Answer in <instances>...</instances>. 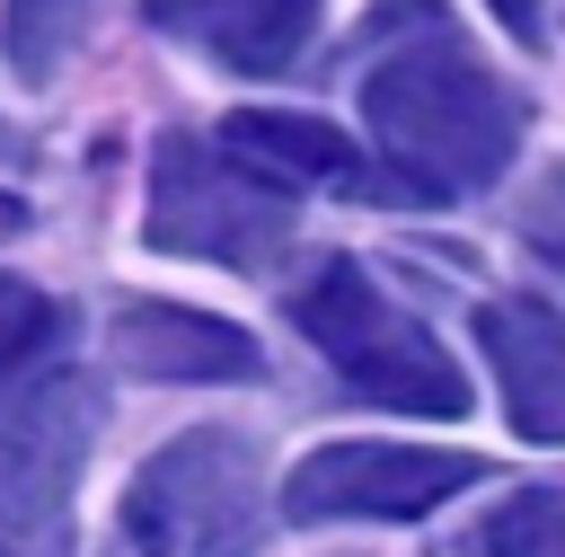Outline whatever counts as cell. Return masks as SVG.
Here are the masks:
<instances>
[{
	"label": "cell",
	"instance_id": "1",
	"mask_svg": "<svg viewBox=\"0 0 565 557\" xmlns=\"http://www.w3.org/2000/svg\"><path fill=\"white\" fill-rule=\"evenodd\" d=\"M362 124L380 141V168L406 186V203H459L521 159L530 97L494 80L441 27V9H424V27L362 71Z\"/></svg>",
	"mask_w": 565,
	"mask_h": 557
},
{
	"label": "cell",
	"instance_id": "2",
	"mask_svg": "<svg viewBox=\"0 0 565 557\" xmlns=\"http://www.w3.org/2000/svg\"><path fill=\"white\" fill-rule=\"evenodd\" d=\"M291 327H300V336L335 362V380H344L353 398H371V407L433 416V424H450V416L477 407V389H468V371L450 362V345H441L424 318H406L353 256H327V265L291 292Z\"/></svg>",
	"mask_w": 565,
	"mask_h": 557
},
{
	"label": "cell",
	"instance_id": "3",
	"mask_svg": "<svg viewBox=\"0 0 565 557\" xmlns=\"http://www.w3.org/2000/svg\"><path fill=\"white\" fill-rule=\"evenodd\" d=\"M141 239L159 256H203V265H274L291 248V195L274 177H256L247 159H230L203 133H159L150 141V212Z\"/></svg>",
	"mask_w": 565,
	"mask_h": 557
},
{
	"label": "cell",
	"instance_id": "4",
	"mask_svg": "<svg viewBox=\"0 0 565 557\" xmlns=\"http://www.w3.org/2000/svg\"><path fill=\"white\" fill-rule=\"evenodd\" d=\"M256 451L238 433H177L124 486V539L141 557H247L256 548Z\"/></svg>",
	"mask_w": 565,
	"mask_h": 557
},
{
	"label": "cell",
	"instance_id": "5",
	"mask_svg": "<svg viewBox=\"0 0 565 557\" xmlns=\"http://www.w3.org/2000/svg\"><path fill=\"white\" fill-rule=\"evenodd\" d=\"M97 424H106V389L88 371H44L0 416V548L53 557L71 539V495H79Z\"/></svg>",
	"mask_w": 565,
	"mask_h": 557
},
{
	"label": "cell",
	"instance_id": "6",
	"mask_svg": "<svg viewBox=\"0 0 565 557\" xmlns=\"http://www.w3.org/2000/svg\"><path fill=\"white\" fill-rule=\"evenodd\" d=\"M477 451H433V442H318L282 477V522H415L477 486Z\"/></svg>",
	"mask_w": 565,
	"mask_h": 557
},
{
	"label": "cell",
	"instance_id": "7",
	"mask_svg": "<svg viewBox=\"0 0 565 557\" xmlns=\"http://www.w3.org/2000/svg\"><path fill=\"white\" fill-rule=\"evenodd\" d=\"M221 150L247 159L256 177H274L282 195H300V186H327V195H406L388 168H371V159L353 150L344 124L300 115V106H238V115L221 124Z\"/></svg>",
	"mask_w": 565,
	"mask_h": 557
},
{
	"label": "cell",
	"instance_id": "8",
	"mask_svg": "<svg viewBox=\"0 0 565 557\" xmlns=\"http://www.w3.org/2000/svg\"><path fill=\"white\" fill-rule=\"evenodd\" d=\"M106 354L132 380H256L265 371L247 327L185 309V301H124L115 327H106Z\"/></svg>",
	"mask_w": 565,
	"mask_h": 557
},
{
	"label": "cell",
	"instance_id": "9",
	"mask_svg": "<svg viewBox=\"0 0 565 557\" xmlns=\"http://www.w3.org/2000/svg\"><path fill=\"white\" fill-rule=\"evenodd\" d=\"M477 345L494 362L521 442H565V318L547 301H477Z\"/></svg>",
	"mask_w": 565,
	"mask_h": 557
},
{
	"label": "cell",
	"instance_id": "10",
	"mask_svg": "<svg viewBox=\"0 0 565 557\" xmlns=\"http://www.w3.org/2000/svg\"><path fill=\"white\" fill-rule=\"evenodd\" d=\"M141 9H150V27L203 44L212 62L247 71V80L291 71L309 27H318V0H141Z\"/></svg>",
	"mask_w": 565,
	"mask_h": 557
},
{
	"label": "cell",
	"instance_id": "11",
	"mask_svg": "<svg viewBox=\"0 0 565 557\" xmlns=\"http://www.w3.org/2000/svg\"><path fill=\"white\" fill-rule=\"evenodd\" d=\"M468 548H477V557H565V495H556V486L503 495V504L477 522Z\"/></svg>",
	"mask_w": 565,
	"mask_h": 557
},
{
	"label": "cell",
	"instance_id": "12",
	"mask_svg": "<svg viewBox=\"0 0 565 557\" xmlns=\"http://www.w3.org/2000/svg\"><path fill=\"white\" fill-rule=\"evenodd\" d=\"M88 0H9V71L18 80H53L62 53L79 44Z\"/></svg>",
	"mask_w": 565,
	"mask_h": 557
},
{
	"label": "cell",
	"instance_id": "13",
	"mask_svg": "<svg viewBox=\"0 0 565 557\" xmlns=\"http://www.w3.org/2000/svg\"><path fill=\"white\" fill-rule=\"evenodd\" d=\"M53 336H62V301L35 292V283H18V274H0V380L18 362H35Z\"/></svg>",
	"mask_w": 565,
	"mask_h": 557
},
{
	"label": "cell",
	"instance_id": "14",
	"mask_svg": "<svg viewBox=\"0 0 565 557\" xmlns=\"http://www.w3.org/2000/svg\"><path fill=\"white\" fill-rule=\"evenodd\" d=\"M486 9L503 18L512 44H547V0H486Z\"/></svg>",
	"mask_w": 565,
	"mask_h": 557
},
{
	"label": "cell",
	"instance_id": "15",
	"mask_svg": "<svg viewBox=\"0 0 565 557\" xmlns=\"http://www.w3.org/2000/svg\"><path fill=\"white\" fill-rule=\"evenodd\" d=\"M530 248H539L547 265H565V221H556V212H539V221H530Z\"/></svg>",
	"mask_w": 565,
	"mask_h": 557
},
{
	"label": "cell",
	"instance_id": "16",
	"mask_svg": "<svg viewBox=\"0 0 565 557\" xmlns=\"http://www.w3.org/2000/svg\"><path fill=\"white\" fill-rule=\"evenodd\" d=\"M18 221H26V203H18V195H0V239H9Z\"/></svg>",
	"mask_w": 565,
	"mask_h": 557
},
{
	"label": "cell",
	"instance_id": "17",
	"mask_svg": "<svg viewBox=\"0 0 565 557\" xmlns=\"http://www.w3.org/2000/svg\"><path fill=\"white\" fill-rule=\"evenodd\" d=\"M0 557H9V548H0Z\"/></svg>",
	"mask_w": 565,
	"mask_h": 557
}]
</instances>
